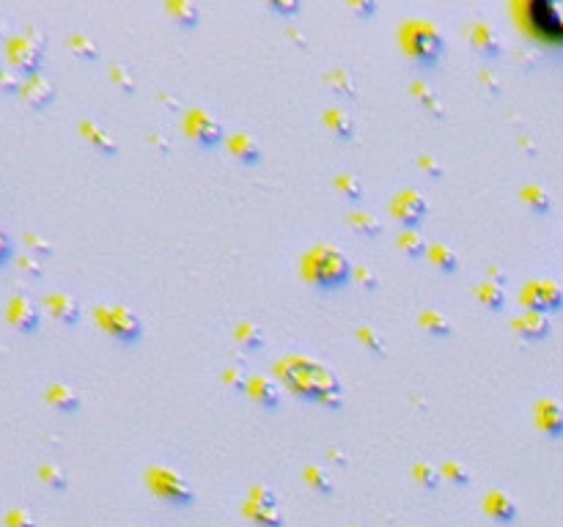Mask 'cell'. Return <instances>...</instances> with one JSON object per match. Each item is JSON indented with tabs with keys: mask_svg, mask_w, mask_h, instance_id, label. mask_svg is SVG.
<instances>
[{
	"mask_svg": "<svg viewBox=\"0 0 563 527\" xmlns=\"http://www.w3.org/2000/svg\"><path fill=\"white\" fill-rule=\"evenodd\" d=\"M275 371L281 382L297 398L314 401L327 409H341L344 406V385L327 363L308 354H286L275 363Z\"/></svg>",
	"mask_w": 563,
	"mask_h": 527,
	"instance_id": "1",
	"label": "cell"
},
{
	"mask_svg": "<svg viewBox=\"0 0 563 527\" xmlns=\"http://www.w3.org/2000/svg\"><path fill=\"white\" fill-rule=\"evenodd\" d=\"M302 275L322 291H338L352 281V261L335 245H317L302 256Z\"/></svg>",
	"mask_w": 563,
	"mask_h": 527,
	"instance_id": "2",
	"label": "cell"
},
{
	"mask_svg": "<svg viewBox=\"0 0 563 527\" xmlns=\"http://www.w3.org/2000/svg\"><path fill=\"white\" fill-rule=\"evenodd\" d=\"M402 41L409 58H415L423 69L437 66L445 55V36L429 19H409L402 28Z\"/></svg>",
	"mask_w": 563,
	"mask_h": 527,
	"instance_id": "3",
	"label": "cell"
},
{
	"mask_svg": "<svg viewBox=\"0 0 563 527\" xmlns=\"http://www.w3.org/2000/svg\"><path fill=\"white\" fill-rule=\"evenodd\" d=\"M96 321L110 338L124 346H132L143 338V318L121 302H105L96 308Z\"/></svg>",
	"mask_w": 563,
	"mask_h": 527,
	"instance_id": "4",
	"label": "cell"
},
{
	"mask_svg": "<svg viewBox=\"0 0 563 527\" xmlns=\"http://www.w3.org/2000/svg\"><path fill=\"white\" fill-rule=\"evenodd\" d=\"M146 481H149V489L157 494L159 500L171 503V506L184 508V506H190L195 500V489L187 483V478L176 473V470H171V467H165V464H154L146 473Z\"/></svg>",
	"mask_w": 563,
	"mask_h": 527,
	"instance_id": "5",
	"label": "cell"
},
{
	"mask_svg": "<svg viewBox=\"0 0 563 527\" xmlns=\"http://www.w3.org/2000/svg\"><path fill=\"white\" fill-rule=\"evenodd\" d=\"M245 513L261 527H283V511L278 508V497L264 483H256L250 489L245 500Z\"/></svg>",
	"mask_w": 563,
	"mask_h": 527,
	"instance_id": "6",
	"label": "cell"
},
{
	"mask_svg": "<svg viewBox=\"0 0 563 527\" xmlns=\"http://www.w3.org/2000/svg\"><path fill=\"white\" fill-rule=\"evenodd\" d=\"M9 58L19 71L39 74V66L44 61V39L36 34H19L9 41Z\"/></svg>",
	"mask_w": 563,
	"mask_h": 527,
	"instance_id": "7",
	"label": "cell"
},
{
	"mask_svg": "<svg viewBox=\"0 0 563 527\" xmlns=\"http://www.w3.org/2000/svg\"><path fill=\"white\" fill-rule=\"evenodd\" d=\"M184 129L204 149H211V146H217L223 141V121L217 116H211L209 110H204V107H193L184 116Z\"/></svg>",
	"mask_w": 563,
	"mask_h": 527,
	"instance_id": "8",
	"label": "cell"
},
{
	"mask_svg": "<svg viewBox=\"0 0 563 527\" xmlns=\"http://www.w3.org/2000/svg\"><path fill=\"white\" fill-rule=\"evenodd\" d=\"M390 211L399 223H404L407 229H415L418 223H423V217L429 214V204L418 190H402L393 195L390 201Z\"/></svg>",
	"mask_w": 563,
	"mask_h": 527,
	"instance_id": "9",
	"label": "cell"
},
{
	"mask_svg": "<svg viewBox=\"0 0 563 527\" xmlns=\"http://www.w3.org/2000/svg\"><path fill=\"white\" fill-rule=\"evenodd\" d=\"M522 302L528 305L530 311H558L563 305V291L552 281H530L522 288Z\"/></svg>",
	"mask_w": 563,
	"mask_h": 527,
	"instance_id": "10",
	"label": "cell"
},
{
	"mask_svg": "<svg viewBox=\"0 0 563 527\" xmlns=\"http://www.w3.org/2000/svg\"><path fill=\"white\" fill-rule=\"evenodd\" d=\"M9 321L17 327L19 333H36L39 330V321H41V313L36 308V302L25 294H17V297L9 299Z\"/></svg>",
	"mask_w": 563,
	"mask_h": 527,
	"instance_id": "11",
	"label": "cell"
},
{
	"mask_svg": "<svg viewBox=\"0 0 563 527\" xmlns=\"http://www.w3.org/2000/svg\"><path fill=\"white\" fill-rule=\"evenodd\" d=\"M19 94H22V99H25L31 107L44 110V107L55 99V86L47 80V77H41V74H28V77L22 80Z\"/></svg>",
	"mask_w": 563,
	"mask_h": 527,
	"instance_id": "12",
	"label": "cell"
},
{
	"mask_svg": "<svg viewBox=\"0 0 563 527\" xmlns=\"http://www.w3.org/2000/svg\"><path fill=\"white\" fill-rule=\"evenodd\" d=\"M245 390L256 404L266 406V409H275V406L281 404V385L272 376H266V373H253L247 379Z\"/></svg>",
	"mask_w": 563,
	"mask_h": 527,
	"instance_id": "13",
	"label": "cell"
},
{
	"mask_svg": "<svg viewBox=\"0 0 563 527\" xmlns=\"http://www.w3.org/2000/svg\"><path fill=\"white\" fill-rule=\"evenodd\" d=\"M470 44H473L478 53L489 55H500L503 50V39H500V31L494 28L492 22H473V28H470Z\"/></svg>",
	"mask_w": 563,
	"mask_h": 527,
	"instance_id": "14",
	"label": "cell"
},
{
	"mask_svg": "<svg viewBox=\"0 0 563 527\" xmlns=\"http://www.w3.org/2000/svg\"><path fill=\"white\" fill-rule=\"evenodd\" d=\"M80 132H83V138H86L96 151H102V154H107V157H116V154H119V141L107 132L102 124L83 121L80 124Z\"/></svg>",
	"mask_w": 563,
	"mask_h": 527,
	"instance_id": "15",
	"label": "cell"
},
{
	"mask_svg": "<svg viewBox=\"0 0 563 527\" xmlns=\"http://www.w3.org/2000/svg\"><path fill=\"white\" fill-rule=\"evenodd\" d=\"M44 305H47L50 313H53L58 321H64V324H74V321L80 318V302L71 297V294H66V291H55V294H50Z\"/></svg>",
	"mask_w": 563,
	"mask_h": 527,
	"instance_id": "16",
	"label": "cell"
},
{
	"mask_svg": "<svg viewBox=\"0 0 563 527\" xmlns=\"http://www.w3.org/2000/svg\"><path fill=\"white\" fill-rule=\"evenodd\" d=\"M484 508H487V513L492 516L494 522H514L517 519V503L511 500V494L500 492V489L487 494Z\"/></svg>",
	"mask_w": 563,
	"mask_h": 527,
	"instance_id": "17",
	"label": "cell"
},
{
	"mask_svg": "<svg viewBox=\"0 0 563 527\" xmlns=\"http://www.w3.org/2000/svg\"><path fill=\"white\" fill-rule=\"evenodd\" d=\"M229 149L234 157H239L247 165L261 162V146H259V141L250 132H234L229 138Z\"/></svg>",
	"mask_w": 563,
	"mask_h": 527,
	"instance_id": "18",
	"label": "cell"
},
{
	"mask_svg": "<svg viewBox=\"0 0 563 527\" xmlns=\"http://www.w3.org/2000/svg\"><path fill=\"white\" fill-rule=\"evenodd\" d=\"M514 330L525 338H544L549 333V318L539 311H525L514 318Z\"/></svg>",
	"mask_w": 563,
	"mask_h": 527,
	"instance_id": "19",
	"label": "cell"
},
{
	"mask_svg": "<svg viewBox=\"0 0 563 527\" xmlns=\"http://www.w3.org/2000/svg\"><path fill=\"white\" fill-rule=\"evenodd\" d=\"M473 294L481 299L489 311H500L503 302H506V291H503V283L500 281H478L473 288Z\"/></svg>",
	"mask_w": 563,
	"mask_h": 527,
	"instance_id": "20",
	"label": "cell"
},
{
	"mask_svg": "<svg viewBox=\"0 0 563 527\" xmlns=\"http://www.w3.org/2000/svg\"><path fill=\"white\" fill-rule=\"evenodd\" d=\"M47 401L53 406H58L61 412H77L80 409V396H77V390L69 385H64V382H58L47 390Z\"/></svg>",
	"mask_w": 563,
	"mask_h": 527,
	"instance_id": "21",
	"label": "cell"
},
{
	"mask_svg": "<svg viewBox=\"0 0 563 527\" xmlns=\"http://www.w3.org/2000/svg\"><path fill=\"white\" fill-rule=\"evenodd\" d=\"M539 426L544 428L547 434L561 437L563 434V409L555 401H542L539 404Z\"/></svg>",
	"mask_w": 563,
	"mask_h": 527,
	"instance_id": "22",
	"label": "cell"
},
{
	"mask_svg": "<svg viewBox=\"0 0 563 527\" xmlns=\"http://www.w3.org/2000/svg\"><path fill=\"white\" fill-rule=\"evenodd\" d=\"M324 124L330 126V132H335L341 141H349V138L354 135L352 116H349L347 110H341V107H330V110L324 113Z\"/></svg>",
	"mask_w": 563,
	"mask_h": 527,
	"instance_id": "23",
	"label": "cell"
},
{
	"mask_svg": "<svg viewBox=\"0 0 563 527\" xmlns=\"http://www.w3.org/2000/svg\"><path fill=\"white\" fill-rule=\"evenodd\" d=\"M347 223L352 226L360 236H379L382 234V220L374 211H352L347 217Z\"/></svg>",
	"mask_w": 563,
	"mask_h": 527,
	"instance_id": "24",
	"label": "cell"
},
{
	"mask_svg": "<svg viewBox=\"0 0 563 527\" xmlns=\"http://www.w3.org/2000/svg\"><path fill=\"white\" fill-rule=\"evenodd\" d=\"M168 11H171V17L176 19L181 28H195L198 19H201V11H198V6L193 0H171Z\"/></svg>",
	"mask_w": 563,
	"mask_h": 527,
	"instance_id": "25",
	"label": "cell"
},
{
	"mask_svg": "<svg viewBox=\"0 0 563 527\" xmlns=\"http://www.w3.org/2000/svg\"><path fill=\"white\" fill-rule=\"evenodd\" d=\"M426 253H429V259L437 264L440 269H445V272H457L459 269V256L451 245H445V242H432Z\"/></svg>",
	"mask_w": 563,
	"mask_h": 527,
	"instance_id": "26",
	"label": "cell"
},
{
	"mask_svg": "<svg viewBox=\"0 0 563 527\" xmlns=\"http://www.w3.org/2000/svg\"><path fill=\"white\" fill-rule=\"evenodd\" d=\"M421 327L429 335H451V318L445 316L442 311L432 308V311H423L421 313Z\"/></svg>",
	"mask_w": 563,
	"mask_h": 527,
	"instance_id": "27",
	"label": "cell"
},
{
	"mask_svg": "<svg viewBox=\"0 0 563 527\" xmlns=\"http://www.w3.org/2000/svg\"><path fill=\"white\" fill-rule=\"evenodd\" d=\"M234 335H236V341H239L245 349H259V346L264 343V330H261L259 324H253V321H239Z\"/></svg>",
	"mask_w": 563,
	"mask_h": 527,
	"instance_id": "28",
	"label": "cell"
},
{
	"mask_svg": "<svg viewBox=\"0 0 563 527\" xmlns=\"http://www.w3.org/2000/svg\"><path fill=\"white\" fill-rule=\"evenodd\" d=\"M327 83L341 96H357V83H354V77L347 69H333L327 74Z\"/></svg>",
	"mask_w": 563,
	"mask_h": 527,
	"instance_id": "29",
	"label": "cell"
},
{
	"mask_svg": "<svg viewBox=\"0 0 563 527\" xmlns=\"http://www.w3.org/2000/svg\"><path fill=\"white\" fill-rule=\"evenodd\" d=\"M412 475H415V481L423 483L426 489H437V486H440L442 470H437V464H432V461H415Z\"/></svg>",
	"mask_w": 563,
	"mask_h": 527,
	"instance_id": "30",
	"label": "cell"
},
{
	"mask_svg": "<svg viewBox=\"0 0 563 527\" xmlns=\"http://www.w3.org/2000/svg\"><path fill=\"white\" fill-rule=\"evenodd\" d=\"M69 50L77 58H83V61H94L96 55H99V47H96V41L86 34H74L69 39Z\"/></svg>",
	"mask_w": 563,
	"mask_h": 527,
	"instance_id": "31",
	"label": "cell"
},
{
	"mask_svg": "<svg viewBox=\"0 0 563 527\" xmlns=\"http://www.w3.org/2000/svg\"><path fill=\"white\" fill-rule=\"evenodd\" d=\"M399 247L404 250L407 256H421V253H426V250H429V245H426V239H423L421 234H418V229H404V231H402V236H399Z\"/></svg>",
	"mask_w": 563,
	"mask_h": 527,
	"instance_id": "32",
	"label": "cell"
},
{
	"mask_svg": "<svg viewBox=\"0 0 563 527\" xmlns=\"http://www.w3.org/2000/svg\"><path fill=\"white\" fill-rule=\"evenodd\" d=\"M305 481L314 486V489H319V492L330 494L333 492V478H330V473L324 470V467H319V464H311V467H305Z\"/></svg>",
	"mask_w": 563,
	"mask_h": 527,
	"instance_id": "33",
	"label": "cell"
},
{
	"mask_svg": "<svg viewBox=\"0 0 563 527\" xmlns=\"http://www.w3.org/2000/svg\"><path fill=\"white\" fill-rule=\"evenodd\" d=\"M335 187L341 190L344 195H349L352 201H357V198H363V181L357 179V176L352 174H341L338 179H335Z\"/></svg>",
	"mask_w": 563,
	"mask_h": 527,
	"instance_id": "34",
	"label": "cell"
},
{
	"mask_svg": "<svg viewBox=\"0 0 563 527\" xmlns=\"http://www.w3.org/2000/svg\"><path fill=\"white\" fill-rule=\"evenodd\" d=\"M442 475H445V478H451V481L459 483V486H464V483L470 481V470H467L462 461H454V458L442 464Z\"/></svg>",
	"mask_w": 563,
	"mask_h": 527,
	"instance_id": "35",
	"label": "cell"
},
{
	"mask_svg": "<svg viewBox=\"0 0 563 527\" xmlns=\"http://www.w3.org/2000/svg\"><path fill=\"white\" fill-rule=\"evenodd\" d=\"M522 198H525L536 211L549 209V195H547L542 187H525V190H522Z\"/></svg>",
	"mask_w": 563,
	"mask_h": 527,
	"instance_id": "36",
	"label": "cell"
},
{
	"mask_svg": "<svg viewBox=\"0 0 563 527\" xmlns=\"http://www.w3.org/2000/svg\"><path fill=\"white\" fill-rule=\"evenodd\" d=\"M357 335H360V341H363L366 346H371V349L377 351V354H385V338L377 333L374 327H360V330H357Z\"/></svg>",
	"mask_w": 563,
	"mask_h": 527,
	"instance_id": "37",
	"label": "cell"
},
{
	"mask_svg": "<svg viewBox=\"0 0 563 527\" xmlns=\"http://www.w3.org/2000/svg\"><path fill=\"white\" fill-rule=\"evenodd\" d=\"M412 94H415V96H418V99H421V102H423L426 107H437V110H440V99L434 96V91H432L429 86H423V83H415V86H412Z\"/></svg>",
	"mask_w": 563,
	"mask_h": 527,
	"instance_id": "38",
	"label": "cell"
},
{
	"mask_svg": "<svg viewBox=\"0 0 563 527\" xmlns=\"http://www.w3.org/2000/svg\"><path fill=\"white\" fill-rule=\"evenodd\" d=\"M113 80L119 83V88H121L124 94H132V91H135V80H132V74L124 69L121 64H119V66L113 69Z\"/></svg>",
	"mask_w": 563,
	"mask_h": 527,
	"instance_id": "39",
	"label": "cell"
},
{
	"mask_svg": "<svg viewBox=\"0 0 563 527\" xmlns=\"http://www.w3.org/2000/svg\"><path fill=\"white\" fill-rule=\"evenodd\" d=\"M41 475H44L53 486H66V473H64L58 464H44V467H41Z\"/></svg>",
	"mask_w": 563,
	"mask_h": 527,
	"instance_id": "40",
	"label": "cell"
},
{
	"mask_svg": "<svg viewBox=\"0 0 563 527\" xmlns=\"http://www.w3.org/2000/svg\"><path fill=\"white\" fill-rule=\"evenodd\" d=\"M269 9L283 14V17H292L299 11V0H269Z\"/></svg>",
	"mask_w": 563,
	"mask_h": 527,
	"instance_id": "41",
	"label": "cell"
},
{
	"mask_svg": "<svg viewBox=\"0 0 563 527\" xmlns=\"http://www.w3.org/2000/svg\"><path fill=\"white\" fill-rule=\"evenodd\" d=\"M11 256H14V242H11V236L6 231L0 229V266H6V261Z\"/></svg>",
	"mask_w": 563,
	"mask_h": 527,
	"instance_id": "42",
	"label": "cell"
},
{
	"mask_svg": "<svg viewBox=\"0 0 563 527\" xmlns=\"http://www.w3.org/2000/svg\"><path fill=\"white\" fill-rule=\"evenodd\" d=\"M349 11H354L357 17H371L377 11V3L374 0H352L349 3Z\"/></svg>",
	"mask_w": 563,
	"mask_h": 527,
	"instance_id": "43",
	"label": "cell"
},
{
	"mask_svg": "<svg viewBox=\"0 0 563 527\" xmlns=\"http://www.w3.org/2000/svg\"><path fill=\"white\" fill-rule=\"evenodd\" d=\"M0 88H6V91H19V88H22V80H19L17 74H9V71L0 66Z\"/></svg>",
	"mask_w": 563,
	"mask_h": 527,
	"instance_id": "44",
	"label": "cell"
},
{
	"mask_svg": "<svg viewBox=\"0 0 563 527\" xmlns=\"http://www.w3.org/2000/svg\"><path fill=\"white\" fill-rule=\"evenodd\" d=\"M223 379H226V382H231L234 387H247V379L242 376V371H236V368L226 371V373H223Z\"/></svg>",
	"mask_w": 563,
	"mask_h": 527,
	"instance_id": "45",
	"label": "cell"
},
{
	"mask_svg": "<svg viewBox=\"0 0 563 527\" xmlns=\"http://www.w3.org/2000/svg\"><path fill=\"white\" fill-rule=\"evenodd\" d=\"M421 168H426V171L432 174V179H437V176L442 174V168H440V165H437V162H434L432 157H423V159H421Z\"/></svg>",
	"mask_w": 563,
	"mask_h": 527,
	"instance_id": "46",
	"label": "cell"
},
{
	"mask_svg": "<svg viewBox=\"0 0 563 527\" xmlns=\"http://www.w3.org/2000/svg\"><path fill=\"white\" fill-rule=\"evenodd\" d=\"M357 278L363 281L366 288H374V286H377V278H374V272H369V269H360V272H357Z\"/></svg>",
	"mask_w": 563,
	"mask_h": 527,
	"instance_id": "47",
	"label": "cell"
},
{
	"mask_svg": "<svg viewBox=\"0 0 563 527\" xmlns=\"http://www.w3.org/2000/svg\"><path fill=\"white\" fill-rule=\"evenodd\" d=\"M28 242H31V245H34L36 250H41V253H50V250H53V247L47 245L44 239H39V236H28Z\"/></svg>",
	"mask_w": 563,
	"mask_h": 527,
	"instance_id": "48",
	"label": "cell"
}]
</instances>
